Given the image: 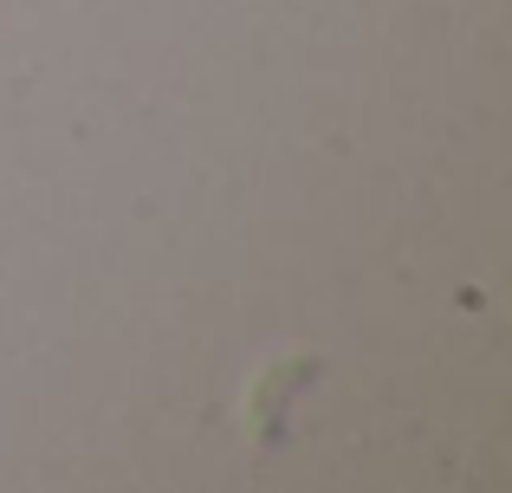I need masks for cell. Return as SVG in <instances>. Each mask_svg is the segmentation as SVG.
I'll list each match as a JSON object with an SVG mask.
<instances>
[{"instance_id": "cell-1", "label": "cell", "mask_w": 512, "mask_h": 493, "mask_svg": "<svg viewBox=\"0 0 512 493\" xmlns=\"http://www.w3.org/2000/svg\"><path fill=\"white\" fill-rule=\"evenodd\" d=\"M325 370V357L318 351H279V357H266L260 370H253V383H247V435L253 442H286V409L305 396V383Z\"/></svg>"}]
</instances>
